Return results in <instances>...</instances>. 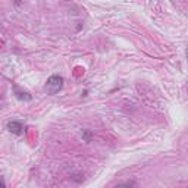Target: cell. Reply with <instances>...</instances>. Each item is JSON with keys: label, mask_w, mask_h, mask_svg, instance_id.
<instances>
[{"label": "cell", "mask_w": 188, "mask_h": 188, "mask_svg": "<svg viewBox=\"0 0 188 188\" xmlns=\"http://www.w3.org/2000/svg\"><path fill=\"white\" fill-rule=\"evenodd\" d=\"M62 87H63V78L60 75H51L47 78L46 84H44V91L50 95H53V94L59 93L62 90Z\"/></svg>", "instance_id": "cell-1"}, {"label": "cell", "mask_w": 188, "mask_h": 188, "mask_svg": "<svg viewBox=\"0 0 188 188\" xmlns=\"http://www.w3.org/2000/svg\"><path fill=\"white\" fill-rule=\"evenodd\" d=\"M6 128H7L9 132H12L15 135H21L23 132V125H22V122H19V120H10V122H7Z\"/></svg>", "instance_id": "cell-2"}, {"label": "cell", "mask_w": 188, "mask_h": 188, "mask_svg": "<svg viewBox=\"0 0 188 188\" xmlns=\"http://www.w3.org/2000/svg\"><path fill=\"white\" fill-rule=\"evenodd\" d=\"M15 97L18 98V100H23V101H29L32 97H31V94H28L26 91H21V90H18V88H15Z\"/></svg>", "instance_id": "cell-3"}, {"label": "cell", "mask_w": 188, "mask_h": 188, "mask_svg": "<svg viewBox=\"0 0 188 188\" xmlns=\"http://www.w3.org/2000/svg\"><path fill=\"white\" fill-rule=\"evenodd\" d=\"M81 137H82V140L84 141H90L91 140V137H93V134H91V131H88V129H82Z\"/></svg>", "instance_id": "cell-4"}, {"label": "cell", "mask_w": 188, "mask_h": 188, "mask_svg": "<svg viewBox=\"0 0 188 188\" xmlns=\"http://www.w3.org/2000/svg\"><path fill=\"white\" fill-rule=\"evenodd\" d=\"M117 185H119V187H120V185H126V187H134V185H135V182H134V181H125V182H119Z\"/></svg>", "instance_id": "cell-5"}, {"label": "cell", "mask_w": 188, "mask_h": 188, "mask_svg": "<svg viewBox=\"0 0 188 188\" xmlns=\"http://www.w3.org/2000/svg\"><path fill=\"white\" fill-rule=\"evenodd\" d=\"M0 187H6V182H4L1 178H0Z\"/></svg>", "instance_id": "cell-6"}]
</instances>
